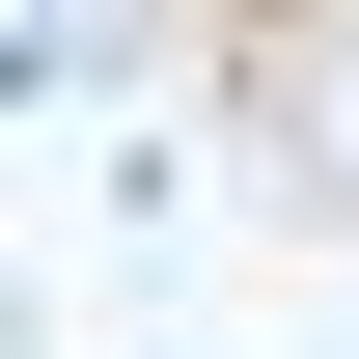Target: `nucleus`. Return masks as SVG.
<instances>
[{"mask_svg":"<svg viewBox=\"0 0 359 359\" xmlns=\"http://www.w3.org/2000/svg\"><path fill=\"white\" fill-rule=\"evenodd\" d=\"M276 166L359 222V28H304V55H276Z\"/></svg>","mask_w":359,"mask_h":359,"instance_id":"obj_1","label":"nucleus"}]
</instances>
